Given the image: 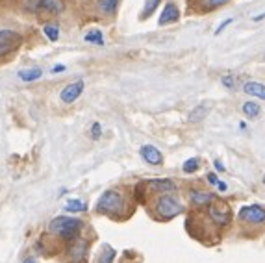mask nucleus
<instances>
[{"mask_svg": "<svg viewBox=\"0 0 265 263\" xmlns=\"http://www.w3.org/2000/svg\"><path fill=\"white\" fill-rule=\"evenodd\" d=\"M97 213L115 219V221H122L124 217L132 213L128 208V197L121 189H108L97 200Z\"/></svg>", "mask_w": 265, "mask_h": 263, "instance_id": "f257e3e1", "label": "nucleus"}, {"mask_svg": "<svg viewBox=\"0 0 265 263\" xmlns=\"http://www.w3.org/2000/svg\"><path fill=\"white\" fill-rule=\"evenodd\" d=\"M83 230V223L80 219H76V217H71V215H58L54 217L52 221H50V225H48V232L56 235L58 239L61 241H75L80 237V233Z\"/></svg>", "mask_w": 265, "mask_h": 263, "instance_id": "f03ea898", "label": "nucleus"}, {"mask_svg": "<svg viewBox=\"0 0 265 263\" xmlns=\"http://www.w3.org/2000/svg\"><path fill=\"white\" fill-rule=\"evenodd\" d=\"M186 213V206L182 204V200L178 197H174L173 193L167 195H158L154 198V217L156 221L167 223L174 217Z\"/></svg>", "mask_w": 265, "mask_h": 263, "instance_id": "7ed1b4c3", "label": "nucleus"}, {"mask_svg": "<svg viewBox=\"0 0 265 263\" xmlns=\"http://www.w3.org/2000/svg\"><path fill=\"white\" fill-rule=\"evenodd\" d=\"M206 217L210 219V223H212L215 228H227V226L232 225V221H234V217H232V209L228 206V202L225 200H213L208 208H206Z\"/></svg>", "mask_w": 265, "mask_h": 263, "instance_id": "20e7f679", "label": "nucleus"}, {"mask_svg": "<svg viewBox=\"0 0 265 263\" xmlns=\"http://www.w3.org/2000/svg\"><path fill=\"white\" fill-rule=\"evenodd\" d=\"M237 221L250 228H264L265 226V206L262 204H247L237 211Z\"/></svg>", "mask_w": 265, "mask_h": 263, "instance_id": "39448f33", "label": "nucleus"}, {"mask_svg": "<svg viewBox=\"0 0 265 263\" xmlns=\"http://www.w3.org/2000/svg\"><path fill=\"white\" fill-rule=\"evenodd\" d=\"M23 35L15 30H0V58L11 54L21 47Z\"/></svg>", "mask_w": 265, "mask_h": 263, "instance_id": "423d86ee", "label": "nucleus"}, {"mask_svg": "<svg viewBox=\"0 0 265 263\" xmlns=\"http://www.w3.org/2000/svg\"><path fill=\"white\" fill-rule=\"evenodd\" d=\"M87 248H89V245H87V241L83 239H75L69 243L67 247V258L71 263H85L87 262Z\"/></svg>", "mask_w": 265, "mask_h": 263, "instance_id": "0eeeda50", "label": "nucleus"}, {"mask_svg": "<svg viewBox=\"0 0 265 263\" xmlns=\"http://www.w3.org/2000/svg\"><path fill=\"white\" fill-rule=\"evenodd\" d=\"M189 204L195 209H206L213 200H217V195L204 191V189H189Z\"/></svg>", "mask_w": 265, "mask_h": 263, "instance_id": "6e6552de", "label": "nucleus"}, {"mask_svg": "<svg viewBox=\"0 0 265 263\" xmlns=\"http://www.w3.org/2000/svg\"><path fill=\"white\" fill-rule=\"evenodd\" d=\"M147 187H149V193H154L156 197L158 195H167V193H174L178 186L176 182L171 178H154L147 182Z\"/></svg>", "mask_w": 265, "mask_h": 263, "instance_id": "1a4fd4ad", "label": "nucleus"}, {"mask_svg": "<svg viewBox=\"0 0 265 263\" xmlns=\"http://www.w3.org/2000/svg\"><path fill=\"white\" fill-rule=\"evenodd\" d=\"M83 87H85V82L83 80H76L73 84H69L63 87V91L60 93V99L61 102H65V104H73L80 99V95L83 93Z\"/></svg>", "mask_w": 265, "mask_h": 263, "instance_id": "9d476101", "label": "nucleus"}, {"mask_svg": "<svg viewBox=\"0 0 265 263\" xmlns=\"http://www.w3.org/2000/svg\"><path fill=\"white\" fill-rule=\"evenodd\" d=\"M139 156L147 165H152V167H158V165L163 163V154L152 145H143L139 148Z\"/></svg>", "mask_w": 265, "mask_h": 263, "instance_id": "9b49d317", "label": "nucleus"}, {"mask_svg": "<svg viewBox=\"0 0 265 263\" xmlns=\"http://www.w3.org/2000/svg\"><path fill=\"white\" fill-rule=\"evenodd\" d=\"M178 17H180V13H178L176 4H174V2H167L165 8H163V11H161V15H159V19H158V24L159 26L171 24V23H174V21H178Z\"/></svg>", "mask_w": 265, "mask_h": 263, "instance_id": "f8f14e48", "label": "nucleus"}, {"mask_svg": "<svg viewBox=\"0 0 265 263\" xmlns=\"http://www.w3.org/2000/svg\"><path fill=\"white\" fill-rule=\"evenodd\" d=\"M243 91L254 99H260V100L265 102V84L262 82H254V80H249L243 84Z\"/></svg>", "mask_w": 265, "mask_h": 263, "instance_id": "ddd939ff", "label": "nucleus"}, {"mask_svg": "<svg viewBox=\"0 0 265 263\" xmlns=\"http://www.w3.org/2000/svg\"><path fill=\"white\" fill-rule=\"evenodd\" d=\"M210 109H212L210 104H197V106L189 111L188 121H189L191 124H197V123H200V121H204L206 117H208V113H210Z\"/></svg>", "mask_w": 265, "mask_h": 263, "instance_id": "4468645a", "label": "nucleus"}, {"mask_svg": "<svg viewBox=\"0 0 265 263\" xmlns=\"http://www.w3.org/2000/svg\"><path fill=\"white\" fill-rule=\"evenodd\" d=\"M38 8L48 13H61L65 9L63 0H38Z\"/></svg>", "mask_w": 265, "mask_h": 263, "instance_id": "2eb2a0df", "label": "nucleus"}, {"mask_svg": "<svg viewBox=\"0 0 265 263\" xmlns=\"http://www.w3.org/2000/svg\"><path fill=\"white\" fill-rule=\"evenodd\" d=\"M241 111H243V115L247 117V119H258L260 117V113H262V108H260V104L258 102H245L241 106Z\"/></svg>", "mask_w": 265, "mask_h": 263, "instance_id": "dca6fc26", "label": "nucleus"}, {"mask_svg": "<svg viewBox=\"0 0 265 263\" xmlns=\"http://www.w3.org/2000/svg\"><path fill=\"white\" fill-rule=\"evenodd\" d=\"M115 256H117V250L110 245H102V250L99 252V258H97V263H114Z\"/></svg>", "mask_w": 265, "mask_h": 263, "instance_id": "f3484780", "label": "nucleus"}, {"mask_svg": "<svg viewBox=\"0 0 265 263\" xmlns=\"http://www.w3.org/2000/svg\"><path fill=\"white\" fill-rule=\"evenodd\" d=\"M117 6H119V0H99L97 2V8L104 15H114L117 11Z\"/></svg>", "mask_w": 265, "mask_h": 263, "instance_id": "a211bd4d", "label": "nucleus"}, {"mask_svg": "<svg viewBox=\"0 0 265 263\" xmlns=\"http://www.w3.org/2000/svg\"><path fill=\"white\" fill-rule=\"evenodd\" d=\"M83 41H85V43H91V45H99V47L104 45V37H102V32H100L99 28H93L91 32H87V33L83 35Z\"/></svg>", "mask_w": 265, "mask_h": 263, "instance_id": "6ab92c4d", "label": "nucleus"}, {"mask_svg": "<svg viewBox=\"0 0 265 263\" xmlns=\"http://www.w3.org/2000/svg\"><path fill=\"white\" fill-rule=\"evenodd\" d=\"M85 209H87V204L83 200H78V198H71V200H67V204H65V211H67V213H82Z\"/></svg>", "mask_w": 265, "mask_h": 263, "instance_id": "aec40b11", "label": "nucleus"}, {"mask_svg": "<svg viewBox=\"0 0 265 263\" xmlns=\"http://www.w3.org/2000/svg\"><path fill=\"white\" fill-rule=\"evenodd\" d=\"M200 165H202L200 158H189L188 162H184L182 172H184V174H195V172L200 169Z\"/></svg>", "mask_w": 265, "mask_h": 263, "instance_id": "412c9836", "label": "nucleus"}, {"mask_svg": "<svg viewBox=\"0 0 265 263\" xmlns=\"http://www.w3.org/2000/svg\"><path fill=\"white\" fill-rule=\"evenodd\" d=\"M43 33H45L46 37H48V41H52V43H56L58 39H60V26L56 23H48L43 26Z\"/></svg>", "mask_w": 265, "mask_h": 263, "instance_id": "4be33fe9", "label": "nucleus"}, {"mask_svg": "<svg viewBox=\"0 0 265 263\" xmlns=\"http://www.w3.org/2000/svg\"><path fill=\"white\" fill-rule=\"evenodd\" d=\"M43 76V70L41 69H28V70H21L19 72V78L23 82H34V80H39Z\"/></svg>", "mask_w": 265, "mask_h": 263, "instance_id": "5701e85b", "label": "nucleus"}, {"mask_svg": "<svg viewBox=\"0 0 265 263\" xmlns=\"http://www.w3.org/2000/svg\"><path fill=\"white\" fill-rule=\"evenodd\" d=\"M158 6H159V0H145L143 11H141V19H149V17L158 9Z\"/></svg>", "mask_w": 265, "mask_h": 263, "instance_id": "b1692460", "label": "nucleus"}, {"mask_svg": "<svg viewBox=\"0 0 265 263\" xmlns=\"http://www.w3.org/2000/svg\"><path fill=\"white\" fill-rule=\"evenodd\" d=\"M221 84L225 85L227 89H235V84H237V80H235L234 74H225V76L221 78Z\"/></svg>", "mask_w": 265, "mask_h": 263, "instance_id": "393cba45", "label": "nucleus"}, {"mask_svg": "<svg viewBox=\"0 0 265 263\" xmlns=\"http://www.w3.org/2000/svg\"><path fill=\"white\" fill-rule=\"evenodd\" d=\"M91 133H89V135H91V139H100V135H102V126H100V123H93L91 124Z\"/></svg>", "mask_w": 265, "mask_h": 263, "instance_id": "a878e982", "label": "nucleus"}, {"mask_svg": "<svg viewBox=\"0 0 265 263\" xmlns=\"http://www.w3.org/2000/svg\"><path fill=\"white\" fill-rule=\"evenodd\" d=\"M227 2H230V0H206V8L208 9L219 8V6H225Z\"/></svg>", "mask_w": 265, "mask_h": 263, "instance_id": "bb28decb", "label": "nucleus"}, {"mask_svg": "<svg viewBox=\"0 0 265 263\" xmlns=\"http://www.w3.org/2000/svg\"><path fill=\"white\" fill-rule=\"evenodd\" d=\"M206 182H208L210 186H217V182H219V176H217L215 172H208V174H206Z\"/></svg>", "mask_w": 265, "mask_h": 263, "instance_id": "cd10ccee", "label": "nucleus"}, {"mask_svg": "<svg viewBox=\"0 0 265 263\" xmlns=\"http://www.w3.org/2000/svg\"><path fill=\"white\" fill-rule=\"evenodd\" d=\"M232 23H234V19H225V21H223V23L219 24V28L215 30V35H219V33H223V32H225V28H227L228 24H232Z\"/></svg>", "mask_w": 265, "mask_h": 263, "instance_id": "c85d7f7f", "label": "nucleus"}, {"mask_svg": "<svg viewBox=\"0 0 265 263\" xmlns=\"http://www.w3.org/2000/svg\"><path fill=\"white\" fill-rule=\"evenodd\" d=\"M213 167H215V170H219V172H225V170H227L225 163L221 162V160H215V162H213Z\"/></svg>", "mask_w": 265, "mask_h": 263, "instance_id": "c756f323", "label": "nucleus"}, {"mask_svg": "<svg viewBox=\"0 0 265 263\" xmlns=\"http://www.w3.org/2000/svg\"><path fill=\"white\" fill-rule=\"evenodd\" d=\"M215 187L219 189V193H227V191H228V184H227V182H223V180H219Z\"/></svg>", "mask_w": 265, "mask_h": 263, "instance_id": "7c9ffc66", "label": "nucleus"}, {"mask_svg": "<svg viewBox=\"0 0 265 263\" xmlns=\"http://www.w3.org/2000/svg\"><path fill=\"white\" fill-rule=\"evenodd\" d=\"M65 69H67L65 65H54V67H52V72H54V74H58V72H63Z\"/></svg>", "mask_w": 265, "mask_h": 263, "instance_id": "2f4dec72", "label": "nucleus"}, {"mask_svg": "<svg viewBox=\"0 0 265 263\" xmlns=\"http://www.w3.org/2000/svg\"><path fill=\"white\" fill-rule=\"evenodd\" d=\"M264 19H265V13H260V15L252 17V21H254V23H260V21H264Z\"/></svg>", "mask_w": 265, "mask_h": 263, "instance_id": "473e14b6", "label": "nucleus"}, {"mask_svg": "<svg viewBox=\"0 0 265 263\" xmlns=\"http://www.w3.org/2000/svg\"><path fill=\"white\" fill-rule=\"evenodd\" d=\"M23 263H38V262H36V260H34V258H26V260H24Z\"/></svg>", "mask_w": 265, "mask_h": 263, "instance_id": "72a5a7b5", "label": "nucleus"}, {"mask_svg": "<svg viewBox=\"0 0 265 263\" xmlns=\"http://www.w3.org/2000/svg\"><path fill=\"white\" fill-rule=\"evenodd\" d=\"M264 184H265V176H264Z\"/></svg>", "mask_w": 265, "mask_h": 263, "instance_id": "f704fd0d", "label": "nucleus"}]
</instances>
